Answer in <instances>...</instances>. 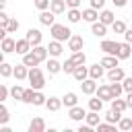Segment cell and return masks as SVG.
<instances>
[{
  "mask_svg": "<svg viewBox=\"0 0 132 132\" xmlns=\"http://www.w3.org/2000/svg\"><path fill=\"white\" fill-rule=\"evenodd\" d=\"M27 78H29V82H31V89H33V91H41V89L45 87L43 72H41L37 66H31V68H29V72H27Z\"/></svg>",
  "mask_w": 132,
  "mask_h": 132,
  "instance_id": "obj_1",
  "label": "cell"
},
{
  "mask_svg": "<svg viewBox=\"0 0 132 132\" xmlns=\"http://www.w3.org/2000/svg\"><path fill=\"white\" fill-rule=\"evenodd\" d=\"M50 33H52V37H54V39H58V41H68V39H70V35H72V31H70L66 25H60V23L50 25Z\"/></svg>",
  "mask_w": 132,
  "mask_h": 132,
  "instance_id": "obj_2",
  "label": "cell"
},
{
  "mask_svg": "<svg viewBox=\"0 0 132 132\" xmlns=\"http://www.w3.org/2000/svg\"><path fill=\"white\" fill-rule=\"evenodd\" d=\"M25 39H27V41L31 43V47H33V45H39V43H41V39H43V35H41V31H39V29H33V27H31V29L27 31V35H25Z\"/></svg>",
  "mask_w": 132,
  "mask_h": 132,
  "instance_id": "obj_3",
  "label": "cell"
},
{
  "mask_svg": "<svg viewBox=\"0 0 132 132\" xmlns=\"http://www.w3.org/2000/svg\"><path fill=\"white\" fill-rule=\"evenodd\" d=\"M80 89H82V93H85V95H93V93H95V89H97V80H95V78H91V76H87L85 80H80Z\"/></svg>",
  "mask_w": 132,
  "mask_h": 132,
  "instance_id": "obj_4",
  "label": "cell"
},
{
  "mask_svg": "<svg viewBox=\"0 0 132 132\" xmlns=\"http://www.w3.org/2000/svg\"><path fill=\"white\" fill-rule=\"evenodd\" d=\"M82 47H85V39H82L80 35H70V39H68V50L80 52Z\"/></svg>",
  "mask_w": 132,
  "mask_h": 132,
  "instance_id": "obj_5",
  "label": "cell"
},
{
  "mask_svg": "<svg viewBox=\"0 0 132 132\" xmlns=\"http://www.w3.org/2000/svg\"><path fill=\"white\" fill-rule=\"evenodd\" d=\"M130 54H132V45L128 43V41H124V43H118V60H128L130 58Z\"/></svg>",
  "mask_w": 132,
  "mask_h": 132,
  "instance_id": "obj_6",
  "label": "cell"
},
{
  "mask_svg": "<svg viewBox=\"0 0 132 132\" xmlns=\"http://www.w3.org/2000/svg\"><path fill=\"white\" fill-rule=\"evenodd\" d=\"M91 33L95 37H105L107 35V25H103L101 21H95V23H91Z\"/></svg>",
  "mask_w": 132,
  "mask_h": 132,
  "instance_id": "obj_7",
  "label": "cell"
},
{
  "mask_svg": "<svg viewBox=\"0 0 132 132\" xmlns=\"http://www.w3.org/2000/svg\"><path fill=\"white\" fill-rule=\"evenodd\" d=\"M101 50H103L107 56H116V54H118V41L103 39V41H101Z\"/></svg>",
  "mask_w": 132,
  "mask_h": 132,
  "instance_id": "obj_8",
  "label": "cell"
},
{
  "mask_svg": "<svg viewBox=\"0 0 132 132\" xmlns=\"http://www.w3.org/2000/svg\"><path fill=\"white\" fill-rule=\"evenodd\" d=\"M68 116H70V120L80 122V120L87 116V111H85L82 107H78V105H72V107H68Z\"/></svg>",
  "mask_w": 132,
  "mask_h": 132,
  "instance_id": "obj_9",
  "label": "cell"
},
{
  "mask_svg": "<svg viewBox=\"0 0 132 132\" xmlns=\"http://www.w3.org/2000/svg\"><path fill=\"white\" fill-rule=\"evenodd\" d=\"M54 19H56V14H54L52 10H47V8L39 12V23H41V25H47V27H50V25H54V23H56Z\"/></svg>",
  "mask_w": 132,
  "mask_h": 132,
  "instance_id": "obj_10",
  "label": "cell"
},
{
  "mask_svg": "<svg viewBox=\"0 0 132 132\" xmlns=\"http://www.w3.org/2000/svg\"><path fill=\"white\" fill-rule=\"evenodd\" d=\"M62 52H64V47H62V41H58V39H54V41L47 45V54H50L52 58H58Z\"/></svg>",
  "mask_w": 132,
  "mask_h": 132,
  "instance_id": "obj_11",
  "label": "cell"
},
{
  "mask_svg": "<svg viewBox=\"0 0 132 132\" xmlns=\"http://www.w3.org/2000/svg\"><path fill=\"white\" fill-rule=\"evenodd\" d=\"M27 72H29V68H27L25 64H16V66H12V76H14L16 80H25V78H27Z\"/></svg>",
  "mask_w": 132,
  "mask_h": 132,
  "instance_id": "obj_12",
  "label": "cell"
},
{
  "mask_svg": "<svg viewBox=\"0 0 132 132\" xmlns=\"http://www.w3.org/2000/svg\"><path fill=\"white\" fill-rule=\"evenodd\" d=\"M126 76V72L120 68V66H113V68H109V72H107V80L109 82H113V80H122Z\"/></svg>",
  "mask_w": 132,
  "mask_h": 132,
  "instance_id": "obj_13",
  "label": "cell"
},
{
  "mask_svg": "<svg viewBox=\"0 0 132 132\" xmlns=\"http://www.w3.org/2000/svg\"><path fill=\"white\" fill-rule=\"evenodd\" d=\"M29 50H31V43H29L27 39H16V41H14V52H16V54L25 56Z\"/></svg>",
  "mask_w": 132,
  "mask_h": 132,
  "instance_id": "obj_14",
  "label": "cell"
},
{
  "mask_svg": "<svg viewBox=\"0 0 132 132\" xmlns=\"http://www.w3.org/2000/svg\"><path fill=\"white\" fill-rule=\"evenodd\" d=\"M95 93H97V97H99L101 101H111V99H113V97H111V91H109V85L97 87V89H95Z\"/></svg>",
  "mask_w": 132,
  "mask_h": 132,
  "instance_id": "obj_15",
  "label": "cell"
},
{
  "mask_svg": "<svg viewBox=\"0 0 132 132\" xmlns=\"http://www.w3.org/2000/svg\"><path fill=\"white\" fill-rule=\"evenodd\" d=\"M45 130V122L43 118H33L29 122V132H43Z\"/></svg>",
  "mask_w": 132,
  "mask_h": 132,
  "instance_id": "obj_16",
  "label": "cell"
},
{
  "mask_svg": "<svg viewBox=\"0 0 132 132\" xmlns=\"http://www.w3.org/2000/svg\"><path fill=\"white\" fill-rule=\"evenodd\" d=\"M0 50H2L4 54H12V52H14V39L6 35V37L0 41Z\"/></svg>",
  "mask_w": 132,
  "mask_h": 132,
  "instance_id": "obj_17",
  "label": "cell"
},
{
  "mask_svg": "<svg viewBox=\"0 0 132 132\" xmlns=\"http://www.w3.org/2000/svg\"><path fill=\"white\" fill-rule=\"evenodd\" d=\"M72 76H74V78L80 82V80H85V78L89 76V68H87V66H82V64H80V66H74V70H72Z\"/></svg>",
  "mask_w": 132,
  "mask_h": 132,
  "instance_id": "obj_18",
  "label": "cell"
},
{
  "mask_svg": "<svg viewBox=\"0 0 132 132\" xmlns=\"http://www.w3.org/2000/svg\"><path fill=\"white\" fill-rule=\"evenodd\" d=\"M50 10L54 14H62L66 10V2L64 0H50Z\"/></svg>",
  "mask_w": 132,
  "mask_h": 132,
  "instance_id": "obj_19",
  "label": "cell"
},
{
  "mask_svg": "<svg viewBox=\"0 0 132 132\" xmlns=\"http://www.w3.org/2000/svg\"><path fill=\"white\" fill-rule=\"evenodd\" d=\"M31 52H33V56H35L39 62H43V60L47 58V47H43L41 43H39V45H33V47H31Z\"/></svg>",
  "mask_w": 132,
  "mask_h": 132,
  "instance_id": "obj_20",
  "label": "cell"
},
{
  "mask_svg": "<svg viewBox=\"0 0 132 132\" xmlns=\"http://www.w3.org/2000/svg\"><path fill=\"white\" fill-rule=\"evenodd\" d=\"M99 19V12L95 10V8H85L82 10V21H87V23H95Z\"/></svg>",
  "mask_w": 132,
  "mask_h": 132,
  "instance_id": "obj_21",
  "label": "cell"
},
{
  "mask_svg": "<svg viewBox=\"0 0 132 132\" xmlns=\"http://www.w3.org/2000/svg\"><path fill=\"white\" fill-rule=\"evenodd\" d=\"M45 107H47L50 111H58V109L62 107V99H58V97H47V99H45Z\"/></svg>",
  "mask_w": 132,
  "mask_h": 132,
  "instance_id": "obj_22",
  "label": "cell"
},
{
  "mask_svg": "<svg viewBox=\"0 0 132 132\" xmlns=\"http://www.w3.org/2000/svg\"><path fill=\"white\" fill-rule=\"evenodd\" d=\"M111 109H113V111H120V113H124V111L128 109V105H126V101H124V99H120V97H113V99H111Z\"/></svg>",
  "mask_w": 132,
  "mask_h": 132,
  "instance_id": "obj_23",
  "label": "cell"
},
{
  "mask_svg": "<svg viewBox=\"0 0 132 132\" xmlns=\"http://www.w3.org/2000/svg\"><path fill=\"white\" fill-rule=\"evenodd\" d=\"M99 21H101L103 25H111V23L116 21V16H113L111 10H105V8H103V10L99 12Z\"/></svg>",
  "mask_w": 132,
  "mask_h": 132,
  "instance_id": "obj_24",
  "label": "cell"
},
{
  "mask_svg": "<svg viewBox=\"0 0 132 132\" xmlns=\"http://www.w3.org/2000/svg\"><path fill=\"white\" fill-rule=\"evenodd\" d=\"M78 103V97H76V93H66L64 97H62V105H66V107H72V105H76Z\"/></svg>",
  "mask_w": 132,
  "mask_h": 132,
  "instance_id": "obj_25",
  "label": "cell"
},
{
  "mask_svg": "<svg viewBox=\"0 0 132 132\" xmlns=\"http://www.w3.org/2000/svg\"><path fill=\"white\" fill-rule=\"evenodd\" d=\"M66 19H68L70 23H78V21L82 19V12H80L78 8H68V12H66Z\"/></svg>",
  "mask_w": 132,
  "mask_h": 132,
  "instance_id": "obj_26",
  "label": "cell"
},
{
  "mask_svg": "<svg viewBox=\"0 0 132 132\" xmlns=\"http://www.w3.org/2000/svg\"><path fill=\"white\" fill-rule=\"evenodd\" d=\"M23 64H25L27 68H31V66H37V64H39V60H37V58L33 56V52L29 50V52H27V54L23 56Z\"/></svg>",
  "mask_w": 132,
  "mask_h": 132,
  "instance_id": "obj_27",
  "label": "cell"
},
{
  "mask_svg": "<svg viewBox=\"0 0 132 132\" xmlns=\"http://www.w3.org/2000/svg\"><path fill=\"white\" fill-rule=\"evenodd\" d=\"M60 70H62V64H60L56 58H50V60H47V72H50V74H58Z\"/></svg>",
  "mask_w": 132,
  "mask_h": 132,
  "instance_id": "obj_28",
  "label": "cell"
},
{
  "mask_svg": "<svg viewBox=\"0 0 132 132\" xmlns=\"http://www.w3.org/2000/svg\"><path fill=\"white\" fill-rule=\"evenodd\" d=\"M89 76L95 78V80H99V78L103 76V66H101V64H93V66L89 68Z\"/></svg>",
  "mask_w": 132,
  "mask_h": 132,
  "instance_id": "obj_29",
  "label": "cell"
},
{
  "mask_svg": "<svg viewBox=\"0 0 132 132\" xmlns=\"http://www.w3.org/2000/svg\"><path fill=\"white\" fill-rule=\"evenodd\" d=\"M85 60H87V56H85V52L80 50V52H72V58H70V62L74 64V66H80V64H85Z\"/></svg>",
  "mask_w": 132,
  "mask_h": 132,
  "instance_id": "obj_30",
  "label": "cell"
},
{
  "mask_svg": "<svg viewBox=\"0 0 132 132\" xmlns=\"http://www.w3.org/2000/svg\"><path fill=\"white\" fill-rule=\"evenodd\" d=\"M99 64H101L103 68H107V70H109V68L118 66V56H105V58H103V60H101Z\"/></svg>",
  "mask_w": 132,
  "mask_h": 132,
  "instance_id": "obj_31",
  "label": "cell"
},
{
  "mask_svg": "<svg viewBox=\"0 0 132 132\" xmlns=\"http://www.w3.org/2000/svg\"><path fill=\"white\" fill-rule=\"evenodd\" d=\"M109 91H111V97H120L124 93V87H122V80H113L109 85Z\"/></svg>",
  "mask_w": 132,
  "mask_h": 132,
  "instance_id": "obj_32",
  "label": "cell"
},
{
  "mask_svg": "<svg viewBox=\"0 0 132 132\" xmlns=\"http://www.w3.org/2000/svg\"><path fill=\"white\" fill-rule=\"evenodd\" d=\"M8 120H10V116H8V107L4 105V101H0V126L8 124Z\"/></svg>",
  "mask_w": 132,
  "mask_h": 132,
  "instance_id": "obj_33",
  "label": "cell"
},
{
  "mask_svg": "<svg viewBox=\"0 0 132 132\" xmlns=\"http://www.w3.org/2000/svg\"><path fill=\"white\" fill-rule=\"evenodd\" d=\"M23 91H25L23 87H19V85H14L12 89H8V95H10L12 99H16V101H21V99H23Z\"/></svg>",
  "mask_w": 132,
  "mask_h": 132,
  "instance_id": "obj_34",
  "label": "cell"
},
{
  "mask_svg": "<svg viewBox=\"0 0 132 132\" xmlns=\"http://www.w3.org/2000/svg\"><path fill=\"white\" fill-rule=\"evenodd\" d=\"M89 109H91V111H101V109H103V101H101L99 97L89 99Z\"/></svg>",
  "mask_w": 132,
  "mask_h": 132,
  "instance_id": "obj_35",
  "label": "cell"
},
{
  "mask_svg": "<svg viewBox=\"0 0 132 132\" xmlns=\"http://www.w3.org/2000/svg\"><path fill=\"white\" fill-rule=\"evenodd\" d=\"M85 120H87V124L93 128V126H97L99 124V111H91V113H87L85 116Z\"/></svg>",
  "mask_w": 132,
  "mask_h": 132,
  "instance_id": "obj_36",
  "label": "cell"
},
{
  "mask_svg": "<svg viewBox=\"0 0 132 132\" xmlns=\"http://www.w3.org/2000/svg\"><path fill=\"white\" fill-rule=\"evenodd\" d=\"M118 128H120V130H124V132L132 130V118H120V122H118Z\"/></svg>",
  "mask_w": 132,
  "mask_h": 132,
  "instance_id": "obj_37",
  "label": "cell"
},
{
  "mask_svg": "<svg viewBox=\"0 0 132 132\" xmlns=\"http://www.w3.org/2000/svg\"><path fill=\"white\" fill-rule=\"evenodd\" d=\"M45 99H47V97H45L41 91H35V93H33V101H31V103H33V105H45Z\"/></svg>",
  "mask_w": 132,
  "mask_h": 132,
  "instance_id": "obj_38",
  "label": "cell"
},
{
  "mask_svg": "<svg viewBox=\"0 0 132 132\" xmlns=\"http://www.w3.org/2000/svg\"><path fill=\"white\" fill-rule=\"evenodd\" d=\"M120 118H122V113H120V111H113V109H109V111H107V116H105V120H107L109 124H118V122H120Z\"/></svg>",
  "mask_w": 132,
  "mask_h": 132,
  "instance_id": "obj_39",
  "label": "cell"
},
{
  "mask_svg": "<svg viewBox=\"0 0 132 132\" xmlns=\"http://www.w3.org/2000/svg\"><path fill=\"white\" fill-rule=\"evenodd\" d=\"M0 76H4V78L12 76V66L6 64V62H2V64H0Z\"/></svg>",
  "mask_w": 132,
  "mask_h": 132,
  "instance_id": "obj_40",
  "label": "cell"
},
{
  "mask_svg": "<svg viewBox=\"0 0 132 132\" xmlns=\"http://www.w3.org/2000/svg\"><path fill=\"white\" fill-rule=\"evenodd\" d=\"M4 29H6V33H14V31H16V29H19V21H16V19H12V16H10V19H8V23H6V27H4Z\"/></svg>",
  "mask_w": 132,
  "mask_h": 132,
  "instance_id": "obj_41",
  "label": "cell"
},
{
  "mask_svg": "<svg viewBox=\"0 0 132 132\" xmlns=\"http://www.w3.org/2000/svg\"><path fill=\"white\" fill-rule=\"evenodd\" d=\"M109 27L113 29V33H124V31H126V23H124V21H113Z\"/></svg>",
  "mask_w": 132,
  "mask_h": 132,
  "instance_id": "obj_42",
  "label": "cell"
},
{
  "mask_svg": "<svg viewBox=\"0 0 132 132\" xmlns=\"http://www.w3.org/2000/svg\"><path fill=\"white\" fill-rule=\"evenodd\" d=\"M97 130H99V132H116V126L109 124V122H105V124L99 122V124H97Z\"/></svg>",
  "mask_w": 132,
  "mask_h": 132,
  "instance_id": "obj_43",
  "label": "cell"
},
{
  "mask_svg": "<svg viewBox=\"0 0 132 132\" xmlns=\"http://www.w3.org/2000/svg\"><path fill=\"white\" fill-rule=\"evenodd\" d=\"M33 93H35V91H33L31 87H29V89H25V91H23V99H21V101H23V103H31V101H33Z\"/></svg>",
  "mask_w": 132,
  "mask_h": 132,
  "instance_id": "obj_44",
  "label": "cell"
},
{
  "mask_svg": "<svg viewBox=\"0 0 132 132\" xmlns=\"http://www.w3.org/2000/svg\"><path fill=\"white\" fill-rule=\"evenodd\" d=\"M122 87H124L126 93L132 91V76H124V78H122Z\"/></svg>",
  "mask_w": 132,
  "mask_h": 132,
  "instance_id": "obj_45",
  "label": "cell"
},
{
  "mask_svg": "<svg viewBox=\"0 0 132 132\" xmlns=\"http://www.w3.org/2000/svg\"><path fill=\"white\" fill-rule=\"evenodd\" d=\"M62 70H64L66 74H72V70H74V64H72L70 60H66V62L62 64Z\"/></svg>",
  "mask_w": 132,
  "mask_h": 132,
  "instance_id": "obj_46",
  "label": "cell"
},
{
  "mask_svg": "<svg viewBox=\"0 0 132 132\" xmlns=\"http://www.w3.org/2000/svg\"><path fill=\"white\" fill-rule=\"evenodd\" d=\"M35 8H39V10L50 8V0H35Z\"/></svg>",
  "mask_w": 132,
  "mask_h": 132,
  "instance_id": "obj_47",
  "label": "cell"
},
{
  "mask_svg": "<svg viewBox=\"0 0 132 132\" xmlns=\"http://www.w3.org/2000/svg\"><path fill=\"white\" fill-rule=\"evenodd\" d=\"M103 6H105V0H91V8L99 10V8H103Z\"/></svg>",
  "mask_w": 132,
  "mask_h": 132,
  "instance_id": "obj_48",
  "label": "cell"
},
{
  "mask_svg": "<svg viewBox=\"0 0 132 132\" xmlns=\"http://www.w3.org/2000/svg\"><path fill=\"white\" fill-rule=\"evenodd\" d=\"M8 99V87L0 85V101H6Z\"/></svg>",
  "mask_w": 132,
  "mask_h": 132,
  "instance_id": "obj_49",
  "label": "cell"
},
{
  "mask_svg": "<svg viewBox=\"0 0 132 132\" xmlns=\"http://www.w3.org/2000/svg\"><path fill=\"white\" fill-rule=\"evenodd\" d=\"M8 19H10V16H8V14L4 12V10H0V27H6V23H8Z\"/></svg>",
  "mask_w": 132,
  "mask_h": 132,
  "instance_id": "obj_50",
  "label": "cell"
},
{
  "mask_svg": "<svg viewBox=\"0 0 132 132\" xmlns=\"http://www.w3.org/2000/svg\"><path fill=\"white\" fill-rule=\"evenodd\" d=\"M64 2H66V6H68V8H78L82 0H64Z\"/></svg>",
  "mask_w": 132,
  "mask_h": 132,
  "instance_id": "obj_51",
  "label": "cell"
},
{
  "mask_svg": "<svg viewBox=\"0 0 132 132\" xmlns=\"http://www.w3.org/2000/svg\"><path fill=\"white\" fill-rule=\"evenodd\" d=\"M124 37H126V41L132 45V29H126V31H124Z\"/></svg>",
  "mask_w": 132,
  "mask_h": 132,
  "instance_id": "obj_52",
  "label": "cell"
},
{
  "mask_svg": "<svg viewBox=\"0 0 132 132\" xmlns=\"http://www.w3.org/2000/svg\"><path fill=\"white\" fill-rule=\"evenodd\" d=\"M124 101H126V105H128V107H132V91H128V97H126Z\"/></svg>",
  "mask_w": 132,
  "mask_h": 132,
  "instance_id": "obj_53",
  "label": "cell"
},
{
  "mask_svg": "<svg viewBox=\"0 0 132 132\" xmlns=\"http://www.w3.org/2000/svg\"><path fill=\"white\" fill-rule=\"evenodd\" d=\"M111 2H113L118 8H122V6H126V2H128V0H111Z\"/></svg>",
  "mask_w": 132,
  "mask_h": 132,
  "instance_id": "obj_54",
  "label": "cell"
},
{
  "mask_svg": "<svg viewBox=\"0 0 132 132\" xmlns=\"http://www.w3.org/2000/svg\"><path fill=\"white\" fill-rule=\"evenodd\" d=\"M78 132H91V126H89V124H85V126H80V128H78Z\"/></svg>",
  "mask_w": 132,
  "mask_h": 132,
  "instance_id": "obj_55",
  "label": "cell"
},
{
  "mask_svg": "<svg viewBox=\"0 0 132 132\" xmlns=\"http://www.w3.org/2000/svg\"><path fill=\"white\" fill-rule=\"evenodd\" d=\"M4 37H6V29H4V27H0V41H2Z\"/></svg>",
  "mask_w": 132,
  "mask_h": 132,
  "instance_id": "obj_56",
  "label": "cell"
},
{
  "mask_svg": "<svg viewBox=\"0 0 132 132\" xmlns=\"http://www.w3.org/2000/svg\"><path fill=\"white\" fill-rule=\"evenodd\" d=\"M4 6H6V0H0V10H4Z\"/></svg>",
  "mask_w": 132,
  "mask_h": 132,
  "instance_id": "obj_57",
  "label": "cell"
},
{
  "mask_svg": "<svg viewBox=\"0 0 132 132\" xmlns=\"http://www.w3.org/2000/svg\"><path fill=\"white\" fill-rule=\"evenodd\" d=\"M2 62H4V52L0 50V64H2Z\"/></svg>",
  "mask_w": 132,
  "mask_h": 132,
  "instance_id": "obj_58",
  "label": "cell"
}]
</instances>
